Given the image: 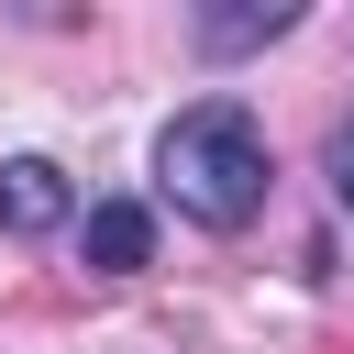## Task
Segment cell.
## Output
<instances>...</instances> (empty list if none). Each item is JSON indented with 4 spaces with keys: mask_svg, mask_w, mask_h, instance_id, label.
I'll list each match as a JSON object with an SVG mask.
<instances>
[{
    "mask_svg": "<svg viewBox=\"0 0 354 354\" xmlns=\"http://www.w3.org/2000/svg\"><path fill=\"white\" fill-rule=\"evenodd\" d=\"M266 122L243 111V100H199V111H177L166 133H155V188H166V210L177 221H199V232H243L254 210H266Z\"/></svg>",
    "mask_w": 354,
    "mask_h": 354,
    "instance_id": "1",
    "label": "cell"
},
{
    "mask_svg": "<svg viewBox=\"0 0 354 354\" xmlns=\"http://www.w3.org/2000/svg\"><path fill=\"white\" fill-rule=\"evenodd\" d=\"M77 266L88 277H144L155 266V210L144 199H88L77 210Z\"/></svg>",
    "mask_w": 354,
    "mask_h": 354,
    "instance_id": "2",
    "label": "cell"
},
{
    "mask_svg": "<svg viewBox=\"0 0 354 354\" xmlns=\"http://www.w3.org/2000/svg\"><path fill=\"white\" fill-rule=\"evenodd\" d=\"M77 221V188H66V166L55 155H0V232H66Z\"/></svg>",
    "mask_w": 354,
    "mask_h": 354,
    "instance_id": "3",
    "label": "cell"
},
{
    "mask_svg": "<svg viewBox=\"0 0 354 354\" xmlns=\"http://www.w3.org/2000/svg\"><path fill=\"white\" fill-rule=\"evenodd\" d=\"M188 33H199V55H243V44H277V33H299V0H254V11H199Z\"/></svg>",
    "mask_w": 354,
    "mask_h": 354,
    "instance_id": "4",
    "label": "cell"
},
{
    "mask_svg": "<svg viewBox=\"0 0 354 354\" xmlns=\"http://www.w3.org/2000/svg\"><path fill=\"white\" fill-rule=\"evenodd\" d=\"M321 177H332V199H343V221H354V122L321 144Z\"/></svg>",
    "mask_w": 354,
    "mask_h": 354,
    "instance_id": "5",
    "label": "cell"
}]
</instances>
